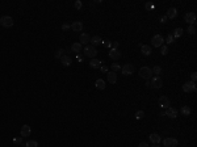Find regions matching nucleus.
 <instances>
[{"label": "nucleus", "mask_w": 197, "mask_h": 147, "mask_svg": "<svg viewBox=\"0 0 197 147\" xmlns=\"http://www.w3.org/2000/svg\"><path fill=\"white\" fill-rule=\"evenodd\" d=\"M13 24H15V21H13V19L11 17V16H1L0 17V25L1 26H4V28H11V26H13Z\"/></svg>", "instance_id": "nucleus-3"}, {"label": "nucleus", "mask_w": 197, "mask_h": 147, "mask_svg": "<svg viewBox=\"0 0 197 147\" xmlns=\"http://www.w3.org/2000/svg\"><path fill=\"white\" fill-rule=\"evenodd\" d=\"M134 71H135V68H134V66L131 65V63H125L122 67H121V72L125 76L127 75H133L134 74Z\"/></svg>", "instance_id": "nucleus-5"}, {"label": "nucleus", "mask_w": 197, "mask_h": 147, "mask_svg": "<svg viewBox=\"0 0 197 147\" xmlns=\"http://www.w3.org/2000/svg\"><path fill=\"white\" fill-rule=\"evenodd\" d=\"M166 42H167L168 45L173 42V37H172V34H168V36H167V38H166Z\"/></svg>", "instance_id": "nucleus-36"}, {"label": "nucleus", "mask_w": 197, "mask_h": 147, "mask_svg": "<svg viewBox=\"0 0 197 147\" xmlns=\"http://www.w3.org/2000/svg\"><path fill=\"white\" fill-rule=\"evenodd\" d=\"M139 76L143 77V79H146V80H150V79L153 77V71H151V68L147 67V66L141 67V68H139Z\"/></svg>", "instance_id": "nucleus-2"}, {"label": "nucleus", "mask_w": 197, "mask_h": 147, "mask_svg": "<svg viewBox=\"0 0 197 147\" xmlns=\"http://www.w3.org/2000/svg\"><path fill=\"white\" fill-rule=\"evenodd\" d=\"M163 145L164 147H176L179 145V141L176 139V138H166V139H163Z\"/></svg>", "instance_id": "nucleus-8"}, {"label": "nucleus", "mask_w": 197, "mask_h": 147, "mask_svg": "<svg viewBox=\"0 0 197 147\" xmlns=\"http://www.w3.org/2000/svg\"><path fill=\"white\" fill-rule=\"evenodd\" d=\"M138 147H150V146H149L146 142H141V143L138 145Z\"/></svg>", "instance_id": "nucleus-42"}, {"label": "nucleus", "mask_w": 197, "mask_h": 147, "mask_svg": "<svg viewBox=\"0 0 197 147\" xmlns=\"http://www.w3.org/2000/svg\"><path fill=\"white\" fill-rule=\"evenodd\" d=\"M153 147H160V146H159V145H154V146H153Z\"/></svg>", "instance_id": "nucleus-45"}, {"label": "nucleus", "mask_w": 197, "mask_h": 147, "mask_svg": "<svg viewBox=\"0 0 197 147\" xmlns=\"http://www.w3.org/2000/svg\"><path fill=\"white\" fill-rule=\"evenodd\" d=\"M150 84H151V88H155V89H159L163 87V80L160 76H153L150 79Z\"/></svg>", "instance_id": "nucleus-4"}, {"label": "nucleus", "mask_w": 197, "mask_h": 147, "mask_svg": "<svg viewBox=\"0 0 197 147\" xmlns=\"http://www.w3.org/2000/svg\"><path fill=\"white\" fill-rule=\"evenodd\" d=\"M89 41H91V37L88 36L87 33H81L80 37H79V43H80L81 46H83V45H87Z\"/></svg>", "instance_id": "nucleus-15"}, {"label": "nucleus", "mask_w": 197, "mask_h": 147, "mask_svg": "<svg viewBox=\"0 0 197 147\" xmlns=\"http://www.w3.org/2000/svg\"><path fill=\"white\" fill-rule=\"evenodd\" d=\"M167 20H168V19H167V16H166V15L160 17V22H162V24H166V22H167Z\"/></svg>", "instance_id": "nucleus-39"}, {"label": "nucleus", "mask_w": 197, "mask_h": 147, "mask_svg": "<svg viewBox=\"0 0 197 147\" xmlns=\"http://www.w3.org/2000/svg\"><path fill=\"white\" fill-rule=\"evenodd\" d=\"M151 71H153V74H155L157 76H159V74L162 72V67L160 66H154V68H151Z\"/></svg>", "instance_id": "nucleus-30"}, {"label": "nucleus", "mask_w": 197, "mask_h": 147, "mask_svg": "<svg viewBox=\"0 0 197 147\" xmlns=\"http://www.w3.org/2000/svg\"><path fill=\"white\" fill-rule=\"evenodd\" d=\"M95 87H96L97 89H100V91H103V89H105V87H107V84H105V81H104L103 79H97V80L95 81Z\"/></svg>", "instance_id": "nucleus-21"}, {"label": "nucleus", "mask_w": 197, "mask_h": 147, "mask_svg": "<svg viewBox=\"0 0 197 147\" xmlns=\"http://www.w3.org/2000/svg\"><path fill=\"white\" fill-rule=\"evenodd\" d=\"M112 46H113V49H117V47H118V42H113V43H112Z\"/></svg>", "instance_id": "nucleus-43"}, {"label": "nucleus", "mask_w": 197, "mask_h": 147, "mask_svg": "<svg viewBox=\"0 0 197 147\" xmlns=\"http://www.w3.org/2000/svg\"><path fill=\"white\" fill-rule=\"evenodd\" d=\"M158 104H159V107H162V108H168V107H169V99H168L167 96H160V97L158 99Z\"/></svg>", "instance_id": "nucleus-10"}, {"label": "nucleus", "mask_w": 197, "mask_h": 147, "mask_svg": "<svg viewBox=\"0 0 197 147\" xmlns=\"http://www.w3.org/2000/svg\"><path fill=\"white\" fill-rule=\"evenodd\" d=\"M166 116L168 117V118H176L177 116H179V112L177 109H175V108H172V107H168L167 108V112H166Z\"/></svg>", "instance_id": "nucleus-11"}, {"label": "nucleus", "mask_w": 197, "mask_h": 147, "mask_svg": "<svg viewBox=\"0 0 197 147\" xmlns=\"http://www.w3.org/2000/svg\"><path fill=\"white\" fill-rule=\"evenodd\" d=\"M166 16H167V19H171V20H172V19H175V17L177 16V9H176V8H173V7H172V8H169V9L167 11Z\"/></svg>", "instance_id": "nucleus-18"}, {"label": "nucleus", "mask_w": 197, "mask_h": 147, "mask_svg": "<svg viewBox=\"0 0 197 147\" xmlns=\"http://www.w3.org/2000/svg\"><path fill=\"white\" fill-rule=\"evenodd\" d=\"M141 50H142V54L143 55H150L151 54V47L150 46H147V45H141Z\"/></svg>", "instance_id": "nucleus-24"}, {"label": "nucleus", "mask_w": 197, "mask_h": 147, "mask_svg": "<svg viewBox=\"0 0 197 147\" xmlns=\"http://www.w3.org/2000/svg\"><path fill=\"white\" fill-rule=\"evenodd\" d=\"M13 143H15V145H22V137H21V138L15 139V141H13Z\"/></svg>", "instance_id": "nucleus-38"}, {"label": "nucleus", "mask_w": 197, "mask_h": 147, "mask_svg": "<svg viewBox=\"0 0 197 147\" xmlns=\"http://www.w3.org/2000/svg\"><path fill=\"white\" fill-rule=\"evenodd\" d=\"M109 58L113 59V61H118V59L121 58V53H120V50H118V49H112V50L109 51Z\"/></svg>", "instance_id": "nucleus-13"}, {"label": "nucleus", "mask_w": 197, "mask_h": 147, "mask_svg": "<svg viewBox=\"0 0 197 147\" xmlns=\"http://www.w3.org/2000/svg\"><path fill=\"white\" fill-rule=\"evenodd\" d=\"M63 53H65V50H63V49H59V50H57V53H55V58H57V59H61V58L65 55Z\"/></svg>", "instance_id": "nucleus-32"}, {"label": "nucleus", "mask_w": 197, "mask_h": 147, "mask_svg": "<svg viewBox=\"0 0 197 147\" xmlns=\"http://www.w3.org/2000/svg\"><path fill=\"white\" fill-rule=\"evenodd\" d=\"M81 51H83L84 57H88V58H92V59L96 58V55H97V50H96V47L92 46V45H85Z\"/></svg>", "instance_id": "nucleus-1"}, {"label": "nucleus", "mask_w": 197, "mask_h": 147, "mask_svg": "<svg viewBox=\"0 0 197 147\" xmlns=\"http://www.w3.org/2000/svg\"><path fill=\"white\" fill-rule=\"evenodd\" d=\"M143 117H145V112L143 110H137L135 112V118L137 120H142Z\"/></svg>", "instance_id": "nucleus-31"}, {"label": "nucleus", "mask_w": 197, "mask_h": 147, "mask_svg": "<svg viewBox=\"0 0 197 147\" xmlns=\"http://www.w3.org/2000/svg\"><path fill=\"white\" fill-rule=\"evenodd\" d=\"M111 68H112L113 72H116V74H117V71H121V66L118 63H112L111 65Z\"/></svg>", "instance_id": "nucleus-27"}, {"label": "nucleus", "mask_w": 197, "mask_h": 147, "mask_svg": "<svg viewBox=\"0 0 197 147\" xmlns=\"http://www.w3.org/2000/svg\"><path fill=\"white\" fill-rule=\"evenodd\" d=\"M146 87H149V88H151V84H150V81H149V80L146 81Z\"/></svg>", "instance_id": "nucleus-44"}, {"label": "nucleus", "mask_w": 197, "mask_h": 147, "mask_svg": "<svg viewBox=\"0 0 197 147\" xmlns=\"http://www.w3.org/2000/svg\"><path fill=\"white\" fill-rule=\"evenodd\" d=\"M160 54L162 55H167L168 54V46L167 45H162L160 46Z\"/></svg>", "instance_id": "nucleus-28"}, {"label": "nucleus", "mask_w": 197, "mask_h": 147, "mask_svg": "<svg viewBox=\"0 0 197 147\" xmlns=\"http://www.w3.org/2000/svg\"><path fill=\"white\" fill-rule=\"evenodd\" d=\"M32 134V129L29 125H24L21 126V137H29Z\"/></svg>", "instance_id": "nucleus-16"}, {"label": "nucleus", "mask_w": 197, "mask_h": 147, "mask_svg": "<svg viewBox=\"0 0 197 147\" xmlns=\"http://www.w3.org/2000/svg\"><path fill=\"white\" fill-rule=\"evenodd\" d=\"M101 43H103L105 47H111V46H112V42H111L109 39H103V42H101Z\"/></svg>", "instance_id": "nucleus-35"}, {"label": "nucleus", "mask_w": 197, "mask_h": 147, "mask_svg": "<svg viewBox=\"0 0 197 147\" xmlns=\"http://www.w3.org/2000/svg\"><path fill=\"white\" fill-rule=\"evenodd\" d=\"M188 33L189 34H195L196 33V26L195 25H189L188 26Z\"/></svg>", "instance_id": "nucleus-34"}, {"label": "nucleus", "mask_w": 197, "mask_h": 147, "mask_svg": "<svg viewBox=\"0 0 197 147\" xmlns=\"http://www.w3.org/2000/svg\"><path fill=\"white\" fill-rule=\"evenodd\" d=\"M61 63H62L65 67H68V66H71V63H72V58H71L70 55H63V57L61 58Z\"/></svg>", "instance_id": "nucleus-14"}, {"label": "nucleus", "mask_w": 197, "mask_h": 147, "mask_svg": "<svg viewBox=\"0 0 197 147\" xmlns=\"http://www.w3.org/2000/svg\"><path fill=\"white\" fill-rule=\"evenodd\" d=\"M100 70H101L103 72H108V67H107V66H104V65L100 67Z\"/></svg>", "instance_id": "nucleus-40"}, {"label": "nucleus", "mask_w": 197, "mask_h": 147, "mask_svg": "<svg viewBox=\"0 0 197 147\" xmlns=\"http://www.w3.org/2000/svg\"><path fill=\"white\" fill-rule=\"evenodd\" d=\"M71 29L74 32H81L83 30V22L81 21H74L71 25Z\"/></svg>", "instance_id": "nucleus-17"}, {"label": "nucleus", "mask_w": 197, "mask_h": 147, "mask_svg": "<svg viewBox=\"0 0 197 147\" xmlns=\"http://www.w3.org/2000/svg\"><path fill=\"white\" fill-rule=\"evenodd\" d=\"M185 22H188L189 25H195V22H196V13L195 12H188V13H185Z\"/></svg>", "instance_id": "nucleus-9"}, {"label": "nucleus", "mask_w": 197, "mask_h": 147, "mask_svg": "<svg viewBox=\"0 0 197 147\" xmlns=\"http://www.w3.org/2000/svg\"><path fill=\"white\" fill-rule=\"evenodd\" d=\"M191 79H192L191 81H195V80H196V79H197V75H196V72L191 74Z\"/></svg>", "instance_id": "nucleus-41"}, {"label": "nucleus", "mask_w": 197, "mask_h": 147, "mask_svg": "<svg viewBox=\"0 0 197 147\" xmlns=\"http://www.w3.org/2000/svg\"><path fill=\"white\" fill-rule=\"evenodd\" d=\"M70 28H71V25H70V24H63V25H62V30H65V32H66V30H68Z\"/></svg>", "instance_id": "nucleus-37"}, {"label": "nucleus", "mask_w": 197, "mask_h": 147, "mask_svg": "<svg viewBox=\"0 0 197 147\" xmlns=\"http://www.w3.org/2000/svg\"><path fill=\"white\" fill-rule=\"evenodd\" d=\"M81 7H83V3H81V1H80V0H76V1H75V3H74V8H75V9H81Z\"/></svg>", "instance_id": "nucleus-33"}, {"label": "nucleus", "mask_w": 197, "mask_h": 147, "mask_svg": "<svg viewBox=\"0 0 197 147\" xmlns=\"http://www.w3.org/2000/svg\"><path fill=\"white\" fill-rule=\"evenodd\" d=\"M107 79H108V81L111 84H116V81H117V74L111 71V72H108V75H107Z\"/></svg>", "instance_id": "nucleus-19"}, {"label": "nucleus", "mask_w": 197, "mask_h": 147, "mask_svg": "<svg viewBox=\"0 0 197 147\" xmlns=\"http://www.w3.org/2000/svg\"><path fill=\"white\" fill-rule=\"evenodd\" d=\"M163 42H164V38H163V36H160V34H155V36L151 38V45L154 47H160L163 45Z\"/></svg>", "instance_id": "nucleus-6"}, {"label": "nucleus", "mask_w": 197, "mask_h": 147, "mask_svg": "<svg viewBox=\"0 0 197 147\" xmlns=\"http://www.w3.org/2000/svg\"><path fill=\"white\" fill-rule=\"evenodd\" d=\"M71 50L74 51V53H76V54H79V53H81V50H83V46L79 43V42H75L72 46H71Z\"/></svg>", "instance_id": "nucleus-23"}, {"label": "nucleus", "mask_w": 197, "mask_h": 147, "mask_svg": "<svg viewBox=\"0 0 197 147\" xmlns=\"http://www.w3.org/2000/svg\"><path fill=\"white\" fill-rule=\"evenodd\" d=\"M180 113H181L183 116H189V114H191V108L185 105V107H183V108L180 109Z\"/></svg>", "instance_id": "nucleus-26"}, {"label": "nucleus", "mask_w": 197, "mask_h": 147, "mask_svg": "<svg viewBox=\"0 0 197 147\" xmlns=\"http://www.w3.org/2000/svg\"><path fill=\"white\" fill-rule=\"evenodd\" d=\"M91 45L92 46H97V45H101V42H103V39H101V37L100 36H93L91 38Z\"/></svg>", "instance_id": "nucleus-22"}, {"label": "nucleus", "mask_w": 197, "mask_h": 147, "mask_svg": "<svg viewBox=\"0 0 197 147\" xmlns=\"http://www.w3.org/2000/svg\"><path fill=\"white\" fill-rule=\"evenodd\" d=\"M150 141H151L154 145H159V143H160V141H162V138H160V135H159V134L153 133V134H150Z\"/></svg>", "instance_id": "nucleus-20"}, {"label": "nucleus", "mask_w": 197, "mask_h": 147, "mask_svg": "<svg viewBox=\"0 0 197 147\" xmlns=\"http://www.w3.org/2000/svg\"><path fill=\"white\" fill-rule=\"evenodd\" d=\"M25 147H38V142L37 141H28L25 143Z\"/></svg>", "instance_id": "nucleus-29"}, {"label": "nucleus", "mask_w": 197, "mask_h": 147, "mask_svg": "<svg viewBox=\"0 0 197 147\" xmlns=\"http://www.w3.org/2000/svg\"><path fill=\"white\" fill-rule=\"evenodd\" d=\"M183 91L187 92V93L196 92V84H195V81H187L185 84H183Z\"/></svg>", "instance_id": "nucleus-7"}, {"label": "nucleus", "mask_w": 197, "mask_h": 147, "mask_svg": "<svg viewBox=\"0 0 197 147\" xmlns=\"http://www.w3.org/2000/svg\"><path fill=\"white\" fill-rule=\"evenodd\" d=\"M103 63H104L103 61H100V59H97V58H93V59L89 62V67L96 70V68H100V67L103 66Z\"/></svg>", "instance_id": "nucleus-12"}, {"label": "nucleus", "mask_w": 197, "mask_h": 147, "mask_svg": "<svg viewBox=\"0 0 197 147\" xmlns=\"http://www.w3.org/2000/svg\"><path fill=\"white\" fill-rule=\"evenodd\" d=\"M183 36V29L181 28H176L175 30H173V34H172V37H173V39L175 38H179V37Z\"/></svg>", "instance_id": "nucleus-25"}]
</instances>
